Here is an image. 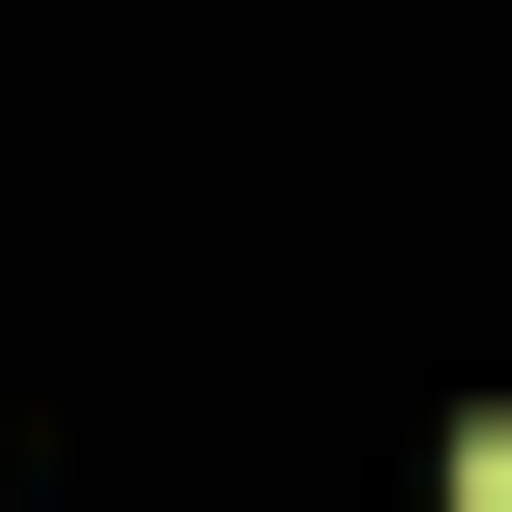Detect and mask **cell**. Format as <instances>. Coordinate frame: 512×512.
Instances as JSON below:
<instances>
[{
	"label": "cell",
	"mask_w": 512,
	"mask_h": 512,
	"mask_svg": "<svg viewBox=\"0 0 512 512\" xmlns=\"http://www.w3.org/2000/svg\"><path fill=\"white\" fill-rule=\"evenodd\" d=\"M456 512H512V399H484V427H456Z\"/></svg>",
	"instance_id": "obj_1"
}]
</instances>
